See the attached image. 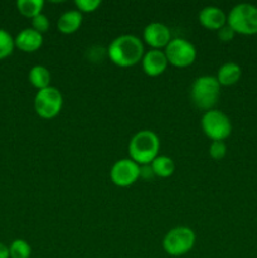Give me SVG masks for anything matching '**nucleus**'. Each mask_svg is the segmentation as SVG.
I'll return each instance as SVG.
<instances>
[{"label":"nucleus","instance_id":"3","mask_svg":"<svg viewBox=\"0 0 257 258\" xmlns=\"http://www.w3.org/2000/svg\"><path fill=\"white\" fill-rule=\"evenodd\" d=\"M221 96V85L214 76H201L190 87V98L194 106L201 110H213Z\"/></svg>","mask_w":257,"mask_h":258},{"label":"nucleus","instance_id":"18","mask_svg":"<svg viewBox=\"0 0 257 258\" xmlns=\"http://www.w3.org/2000/svg\"><path fill=\"white\" fill-rule=\"evenodd\" d=\"M43 7H44L43 0H18L17 2L18 12L23 17L30 18V19L42 14Z\"/></svg>","mask_w":257,"mask_h":258},{"label":"nucleus","instance_id":"2","mask_svg":"<svg viewBox=\"0 0 257 258\" xmlns=\"http://www.w3.org/2000/svg\"><path fill=\"white\" fill-rule=\"evenodd\" d=\"M160 139L154 131L140 130L128 143V155L138 165H150L159 155Z\"/></svg>","mask_w":257,"mask_h":258},{"label":"nucleus","instance_id":"12","mask_svg":"<svg viewBox=\"0 0 257 258\" xmlns=\"http://www.w3.org/2000/svg\"><path fill=\"white\" fill-rule=\"evenodd\" d=\"M198 20L202 27L206 28V29L218 32L222 27L227 24V14L221 8L208 5L199 12Z\"/></svg>","mask_w":257,"mask_h":258},{"label":"nucleus","instance_id":"7","mask_svg":"<svg viewBox=\"0 0 257 258\" xmlns=\"http://www.w3.org/2000/svg\"><path fill=\"white\" fill-rule=\"evenodd\" d=\"M63 107V96L57 87L49 86L37 92L34 97V111L39 117L52 120L57 117Z\"/></svg>","mask_w":257,"mask_h":258},{"label":"nucleus","instance_id":"17","mask_svg":"<svg viewBox=\"0 0 257 258\" xmlns=\"http://www.w3.org/2000/svg\"><path fill=\"white\" fill-rule=\"evenodd\" d=\"M153 173L159 178H169L175 171V164L173 159L166 155H158L150 164Z\"/></svg>","mask_w":257,"mask_h":258},{"label":"nucleus","instance_id":"26","mask_svg":"<svg viewBox=\"0 0 257 258\" xmlns=\"http://www.w3.org/2000/svg\"><path fill=\"white\" fill-rule=\"evenodd\" d=\"M0 258H10L9 247L0 242Z\"/></svg>","mask_w":257,"mask_h":258},{"label":"nucleus","instance_id":"10","mask_svg":"<svg viewBox=\"0 0 257 258\" xmlns=\"http://www.w3.org/2000/svg\"><path fill=\"white\" fill-rule=\"evenodd\" d=\"M143 39L151 49L164 50L173 38L168 25L164 23L153 22L144 28Z\"/></svg>","mask_w":257,"mask_h":258},{"label":"nucleus","instance_id":"16","mask_svg":"<svg viewBox=\"0 0 257 258\" xmlns=\"http://www.w3.org/2000/svg\"><path fill=\"white\" fill-rule=\"evenodd\" d=\"M30 85L37 88L38 91L47 88L50 86V72L44 66L37 64L30 68L29 75H28Z\"/></svg>","mask_w":257,"mask_h":258},{"label":"nucleus","instance_id":"4","mask_svg":"<svg viewBox=\"0 0 257 258\" xmlns=\"http://www.w3.org/2000/svg\"><path fill=\"white\" fill-rule=\"evenodd\" d=\"M227 24L236 34H257V7L249 3L234 5L227 14Z\"/></svg>","mask_w":257,"mask_h":258},{"label":"nucleus","instance_id":"14","mask_svg":"<svg viewBox=\"0 0 257 258\" xmlns=\"http://www.w3.org/2000/svg\"><path fill=\"white\" fill-rule=\"evenodd\" d=\"M82 20V14L77 9L67 10L58 19L57 28L62 34H73L81 28Z\"/></svg>","mask_w":257,"mask_h":258},{"label":"nucleus","instance_id":"1","mask_svg":"<svg viewBox=\"0 0 257 258\" xmlns=\"http://www.w3.org/2000/svg\"><path fill=\"white\" fill-rule=\"evenodd\" d=\"M107 54L113 64L121 68H127L141 62L145 49L140 38L134 34H122L116 37L110 43Z\"/></svg>","mask_w":257,"mask_h":258},{"label":"nucleus","instance_id":"9","mask_svg":"<svg viewBox=\"0 0 257 258\" xmlns=\"http://www.w3.org/2000/svg\"><path fill=\"white\" fill-rule=\"evenodd\" d=\"M110 178L116 186L127 188L140 179V165L130 158L120 159L111 168Z\"/></svg>","mask_w":257,"mask_h":258},{"label":"nucleus","instance_id":"11","mask_svg":"<svg viewBox=\"0 0 257 258\" xmlns=\"http://www.w3.org/2000/svg\"><path fill=\"white\" fill-rule=\"evenodd\" d=\"M169 62L164 50L150 49L145 52L143 59H141V67L144 73L149 77H158L163 75L168 68Z\"/></svg>","mask_w":257,"mask_h":258},{"label":"nucleus","instance_id":"25","mask_svg":"<svg viewBox=\"0 0 257 258\" xmlns=\"http://www.w3.org/2000/svg\"><path fill=\"white\" fill-rule=\"evenodd\" d=\"M154 173H153V169H151L150 165H141L140 166V178L141 179H145V180H148V179H151L154 178Z\"/></svg>","mask_w":257,"mask_h":258},{"label":"nucleus","instance_id":"13","mask_svg":"<svg viewBox=\"0 0 257 258\" xmlns=\"http://www.w3.org/2000/svg\"><path fill=\"white\" fill-rule=\"evenodd\" d=\"M15 47L24 53L37 52L43 45V34L38 33L33 28H25L18 33L14 38Z\"/></svg>","mask_w":257,"mask_h":258},{"label":"nucleus","instance_id":"19","mask_svg":"<svg viewBox=\"0 0 257 258\" xmlns=\"http://www.w3.org/2000/svg\"><path fill=\"white\" fill-rule=\"evenodd\" d=\"M9 254L10 258H30L32 247L25 239H14L9 246Z\"/></svg>","mask_w":257,"mask_h":258},{"label":"nucleus","instance_id":"20","mask_svg":"<svg viewBox=\"0 0 257 258\" xmlns=\"http://www.w3.org/2000/svg\"><path fill=\"white\" fill-rule=\"evenodd\" d=\"M15 48L14 38L5 29L0 28V60L9 57Z\"/></svg>","mask_w":257,"mask_h":258},{"label":"nucleus","instance_id":"5","mask_svg":"<svg viewBox=\"0 0 257 258\" xmlns=\"http://www.w3.org/2000/svg\"><path fill=\"white\" fill-rule=\"evenodd\" d=\"M196 233L185 226L170 229L163 238V249L171 257H180L189 253L196 244Z\"/></svg>","mask_w":257,"mask_h":258},{"label":"nucleus","instance_id":"24","mask_svg":"<svg viewBox=\"0 0 257 258\" xmlns=\"http://www.w3.org/2000/svg\"><path fill=\"white\" fill-rule=\"evenodd\" d=\"M217 35H218V39L221 40V42L228 43L231 42V40H233L236 33H234V30L232 29L228 24H226L217 32Z\"/></svg>","mask_w":257,"mask_h":258},{"label":"nucleus","instance_id":"8","mask_svg":"<svg viewBox=\"0 0 257 258\" xmlns=\"http://www.w3.org/2000/svg\"><path fill=\"white\" fill-rule=\"evenodd\" d=\"M169 64L176 68H186L197 59V49L193 43L184 38H173L164 49Z\"/></svg>","mask_w":257,"mask_h":258},{"label":"nucleus","instance_id":"23","mask_svg":"<svg viewBox=\"0 0 257 258\" xmlns=\"http://www.w3.org/2000/svg\"><path fill=\"white\" fill-rule=\"evenodd\" d=\"M49 25H50L49 19H48L47 15H44L43 13L32 19V28L34 30H37L38 33H40V34L47 33L48 29H49Z\"/></svg>","mask_w":257,"mask_h":258},{"label":"nucleus","instance_id":"22","mask_svg":"<svg viewBox=\"0 0 257 258\" xmlns=\"http://www.w3.org/2000/svg\"><path fill=\"white\" fill-rule=\"evenodd\" d=\"M76 8L78 12L82 13H93L100 8L101 2L100 0H76L75 2Z\"/></svg>","mask_w":257,"mask_h":258},{"label":"nucleus","instance_id":"6","mask_svg":"<svg viewBox=\"0 0 257 258\" xmlns=\"http://www.w3.org/2000/svg\"><path fill=\"white\" fill-rule=\"evenodd\" d=\"M201 126L204 135L212 141H224L232 134V122L229 117L223 111L216 108L203 113Z\"/></svg>","mask_w":257,"mask_h":258},{"label":"nucleus","instance_id":"15","mask_svg":"<svg viewBox=\"0 0 257 258\" xmlns=\"http://www.w3.org/2000/svg\"><path fill=\"white\" fill-rule=\"evenodd\" d=\"M242 68L234 62H227L219 67L217 72V81L221 86H233L241 80Z\"/></svg>","mask_w":257,"mask_h":258},{"label":"nucleus","instance_id":"21","mask_svg":"<svg viewBox=\"0 0 257 258\" xmlns=\"http://www.w3.org/2000/svg\"><path fill=\"white\" fill-rule=\"evenodd\" d=\"M209 156H211L213 160H222L224 156L227 155V145L224 141H212V144L209 145Z\"/></svg>","mask_w":257,"mask_h":258}]
</instances>
